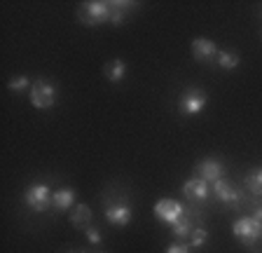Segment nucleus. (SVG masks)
Instances as JSON below:
<instances>
[{
  "label": "nucleus",
  "mask_w": 262,
  "mask_h": 253,
  "mask_svg": "<svg viewBox=\"0 0 262 253\" xmlns=\"http://www.w3.org/2000/svg\"><path fill=\"white\" fill-rule=\"evenodd\" d=\"M113 17V5L103 3V0H92V3H84V5L77 10V19L87 26H98L103 22H110Z\"/></svg>",
  "instance_id": "f257e3e1"
},
{
  "label": "nucleus",
  "mask_w": 262,
  "mask_h": 253,
  "mask_svg": "<svg viewBox=\"0 0 262 253\" xmlns=\"http://www.w3.org/2000/svg\"><path fill=\"white\" fill-rule=\"evenodd\" d=\"M24 202H26L28 209L33 211H47L49 206H52V202H54V193L49 190L45 183H35V185H31L26 190V195H24Z\"/></svg>",
  "instance_id": "f03ea898"
},
{
  "label": "nucleus",
  "mask_w": 262,
  "mask_h": 253,
  "mask_svg": "<svg viewBox=\"0 0 262 253\" xmlns=\"http://www.w3.org/2000/svg\"><path fill=\"white\" fill-rule=\"evenodd\" d=\"M56 101V89L49 80H38L31 87V103L38 110H49Z\"/></svg>",
  "instance_id": "7ed1b4c3"
},
{
  "label": "nucleus",
  "mask_w": 262,
  "mask_h": 253,
  "mask_svg": "<svg viewBox=\"0 0 262 253\" xmlns=\"http://www.w3.org/2000/svg\"><path fill=\"white\" fill-rule=\"evenodd\" d=\"M232 232H234V237L239 239L241 244L253 246V244L262 237V225L257 223L255 218H239L234 225H232Z\"/></svg>",
  "instance_id": "20e7f679"
},
{
  "label": "nucleus",
  "mask_w": 262,
  "mask_h": 253,
  "mask_svg": "<svg viewBox=\"0 0 262 253\" xmlns=\"http://www.w3.org/2000/svg\"><path fill=\"white\" fill-rule=\"evenodd\" d=\"M208 103V96L202 92V89L196 87H190L183 92V96H180L178 101V108L183 115H196V113H202L204 108H206Z\"/></svg>",
  "instance_id": "39448f33"
},
{
  "label": "nucleus",
  "mask_w": 262,
  "mask_h": 253,
  "mask_svg": "<svg viewBox=\"0 0 262 253\" xmlns=\"http://www.w3.org/2000/svg\"><path fill=\"white\" fill-rule=\"evenodd\" d=\"M155 216H157L162 223L173 227L180 218H185V209H183V204L176 202V199H159L155 204Z\"/></svg>",
  "instance_id": "423d86ee"
},
{
  "label": "nucleus",
  "mask_w": 262,
  "mask_h": 253,
  "mask_svg": "<svg viewBox=\"0 0 262 253\" xmlns=\"http://www.w3.org/2000/svg\"><path fill=\"white\" fill-rule=\"evenodd\" d=\"M196 174L206 183H218V181H223V176H225V166L220 164L218 160H204L202 164L196 166Z\"/></svg>",
  "instance_id": "0eeeda50"
},
{
  "label": "nucleus",
  "mask_w": 262,
  "mask_h": 253,
  "mask_svg": "<svg viewBox=\"0 0 262 253\" xmlns=\"http://www.w3.org/2000/svg\"><path fill=\"white\" fill-rule=\"evenodd\" d=\"M131 218H134V211H131V206H126V204H115V206L105 209V220H108L110 225L124 227L131 223Z\"/></svg>",
  "instance_id": "6e6552de"
},
{
  "label": "nucleus",
  "mask_w": 262,
  "mask_h": 253,
  "mask_svg": "<svg viewBox=\"0 0 262 253\" xmlns=\"http://www.w3.org/2000/svg\"><path fill=\"white\" fill-rule=\"evenodd\" d=\"M192 54H194L196 61H211L213 56H218V50H215V43L208 38H196L192 43Z\"/></svg>",
  "instance_id": "1a4fd4ad"
},
{
  "label": "nucleus",
  "mask_w": 262,
  "mask_h": 253,
  "mask_svg": "<svg viewBox=\"0 0 262 253\" xmlns=\"http://www.w3.org/2000/svg\"><path fill=\"white\" fill-rule=\"evenodd\" d=\"M213 195L220 199V202H225V204H236L239 202V190H236L232 183H227L223 178V181H218V183H213Z\"/></svg>",
  "instance_id": "9d476101"
},
{
  "label": "nucleus",
  "mask_w": 262,
  "mask_h": 253,
  "mask_svg": "<svg viewBox=\"0 0 262 253\" xmlns=\"http://www.w3.org/2000/svg\"><path fill=\"white\" fill-rule=\"evenodd\" d=\"M183 195L187 199H196V202H202V199L208 197V183L202 181V178H190V181L183 185Z\"/></svg>",
  "instance_id": "9b49d317"
},
{
  "label": "nucleus",
  "mask_w": 262,
  "mask_h": 253,
  "mask_svg": "<svg viewBox=\"0 0 262 253\" xmlns=\"http://www.w3.org/2000/svg\"><path fill=\"white\" fill-rule=\"evenodd\" d=\"M73 202H75V193H73V187H61V190H56L54 193V202H52V206L59 211H66L71 209Z\"/></svg>",
  "instance_id": "f8f14e48"
},
{
  "label": "nucleus",
  "mask_w": 262,
  "mask_h": 253,
  "mask_svg": "<svg viewBox=\"0 0 262 253\" xmlns=\"http://www.w3.org/2000/svg\"><path fill=\"white\" fill-rule=\"evenodd\" d=\"M124 73H126V66L122 59H113L105 64V77H108L110 82H120L122 77H124Z\"/></svg>",
  "instance_id": "ddd939ff"
},
{
  "label": "nucleus",
  "mask_w": 262,
  "mask_h": 253,
  "mask_svg": "<svg viewBox=\"0 0 262 253\" xmlns=\"http://www.w3.org/2000/svg\"><path fill=\"white\" fill-rule=\"evenodd\" d=\"M89 220H92V209L84 206V204H77L75 209H73V214H71V223L75 227H87Z\"/></svg>",
  "instance_id": "4468645a"
},
{
  "label": "nucleus",
  "mask_w": 262,
  "mask_h": 253,
  "mask_svg": "<svg viewBox=\"0 0 262 253\" xmlns=\"http://www.w3.org/2000/svg\"><path fill=\"white\" fill-rule=\"evenodd\" d=\"M192 230H194V227H192V223H190V218H180L178 223H176L173 227H171V232H173V237L176 239H180V242H183V239H190L192 237Z\"/></svg>",
  "instance_id": "2eb2a0df"
},
{
  "label": "nucleus",
  "mask_w": 262,
  "mask_h": 253,
  "mask_svg": "<svg viewBox=\"0 0 262 253\" xmlns=\"http://www.w3.org/2000/svg\"><path fill=\"white\" fill-rule=\"evenodd\" d=\"M218 66L223 71H234L239 66V54H234V52H218Z\"/></svg>",
  "instance_id": "dca6fc26"
},
{
  "label": "nucleus",
  "mask_w": 262,
  "mask_h": 253,
  "mask_svg": "<svg viewBox=\"0 0 262 253\" xmlns=\"http://www.w3.org/2000/svg\"><path fill=\"white\" fill-rule=\"evenodd\" d=\"M246 185H248V190H251L253 195H262V169L248 174V176H246Z\"/></svg>",
  "instance_id": "f3484780"
},
{
  "label": "nucleus",
  "mask_w": 262,
  "mask_h": 253,
  "mask_svg": "<svg viewBox=\"0 0 262 253\" xmlns=\"http://www.w3.org/2000/svg\"><path fill=\"white\" fill-rule=\"evenodd\" d=\"M206 239H208V232L204 230V227H194V230H192V237H190L192 248H202L204 244H206Z\"/></svg>",
  "instance_id": "a211bd4d"
},
{
  "label": "nucleus",
  "mask_w": 262,
  "mask_h": 253,
  "mask_svg": "<svg viewBox=\"0 0 262 253\" xmlns=\"http://www.w3.org/2000/svg\"><path fill=\"white\" fill-rule=\"evenodd\" d=\"M28 85H31V82H28V77H24V75H21V77H12L7 87H10V92H24V89L28 87Z\"/></svg>",
  "instance_id": "6ab92c4d"
},
{
  "label": "nucleus",
  "mask_w": 262,
  "mask_h": 253,
  "mask_svg": "<svg viewBox=\"0 0 262 253\" xmlns=\"http://www.w3.org/2000/svg\"><path fill=\"white\" fill-rule=\"evenodd\" d=\"M164 253H192V248L187 246V244H183V242H176V244H171Z\"/></svg>",
  "instance_id": "aec40b11"
},
{
  "label": "nucleus",
  "mask_w": 262,
  "mask_h": 253,
  "mask_svg": "<svg viewBox=\"0 0 262 253\" xmlns=\"http://www.w3.org/2000/svg\"><path fill=\"white\" fill-rule=\"evenodd\" d=\"M87 239L92 244H98V242H101V232H98L96 227H87Z\"/></svg>",
  "instance_id": "412c9836"
},
{
  "label": "nucleus",
  "mask_w": 262,
  "mask_h": 253,
  "mask_svg": "<svg viewBox=\"0 0 262 253\" xmlns=\"http://www.w3.org/2000/svg\"><path fill=\"white\" fill-rule=\"evenodd\" d=\"M253 218H255V220H257V223H260V225H262V206H260V209H257V211H255V216H253Z\"/></svg>",
  "instance_id": "4be33fe9"
},
{
  "label": "nucleus",
  "mask_w": 262,
  "mask_h": 253,
  "mask_svg": "<svg viewBox=\"0 0 262 253\" xmlns=\"http://www.w3.org/2000/svg\"><path fill=\"white\" fill-rule=\"evenodd\" d=\"M71 253H75V251H71ZM77 253H84V251H77Z\"/></svg>",
  "instance_id": "5701e85b"
}]
</instances>
